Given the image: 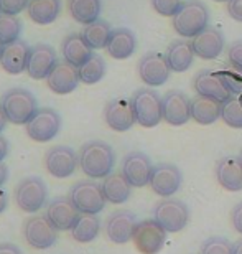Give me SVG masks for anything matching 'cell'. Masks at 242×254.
Masks as SVG:
<instances>
[{
	"instance_id": "cell-1",
	"label": "cell",
	"mask_w": 242,
	"mask_h": 254,
	"mask_svg": "<svg viewBox=\"0 0 242 254\" xmlns=\"http://www.w3.org/2000/svg\"><path fill=\"white\" fill-rule=\"evenodd\" d=\"M79 157V169L89 179L97 180L105 179L112 174L115 165L114 149L107 142L102 140H91L81 147L78 152Z\"/></svg>"
},
{
	"instance_id": "cell-2",
	"label": "cell",
	"mask_w": 242,
	"mask_h": 254,
	"mask_svg": "<svg viewBox=\"0 0 242 254\" xmlns=\"http://www.w3.org/2000/svg\"><path fill=\"white\" fill-rule=\"evenodd\" d=\"M5 118L13 126H27L28 121L38 111L37 98L28 89L13 88L7 91L0 99Z\"/></svg>"
},
{
	"instance_id": "cell-3",
	"label": "cell",
	"mask_w": 242,
	"mask_h": 254,
	"mask_svg": "<svg viewBox=\"0 0 242 254\" xmlns=\"http://www.w3.org/2000/svg\"><path fill=\"white\" fill-rule=\"evenodd\" d=\"M209 23V10L199 0H188L173 17L175 32L183 38H194L204 32Z\"/></svg>"
},
{
	"instance_id": "cell-4",
	"label": "cell",
	"mask_w": 242,
	"mask_h": 254,
	"mask_svg": "<svg viewBox=\"0 0 242 254\" xmlns=\"http://www.w3.org/2000/svg\"><path fill=\"white\" fill-rule=\"evenodd\" d=\"M137 124L142 127H155L163 119V106H161V96L157 91L150 88L137 89L130 98Z\"/></svg>"
},
{
	"instance_id": "cell-5",
	"label": "cell",
	"mask_w": 242,
	"mask_h": 254,
	"mask_svg": "<svg viewBox=\"0 0 242 254\" xmlns=\"http://www.w3.org/2000/svg\"><path fill=\"white\" fill-rule=\"evenodd\" d=\"M190 208L178 198H163L153 208V220L166 233H178L190 223Z\"/></svg>"
},
{
	"instance_id": "cell-6",
	"label": "cell",
	"mask_w": 242,
	"mask_h": 254,
	"mask_svg": "<svg viewBox=\"0 0 242 254\" xmlns=\"http://www.w3.org/2000/svg\"><path fill=\"white\" fill-rule=\"evenodd\" d=\"M68 196L81 215H99L107 203L102 187L93 180H81L74 184Z\"/></svg>"
},
{
	"instance_id": "cell-7",
	"label": "cell",
	"mask_w": 242,
	"mask_h": 254,
	"mask_svg": "<svg viewBox=\"0 0 242 254\" xmlns=\"http://www.w3.org/2000/svg\"><path fill=\"white\" fill-rule=\"evenodd\" d=\"M15 203L25 213H37L47 203L48 189L40 177H27L15 187Z\"/></svg>"
},
{
	"instance_id": "cell-8",
	"label": "cell",
	"mask_w": 242,
	"mask_h": 254,
	"mask_svg": "<svg viewBox=\"0 0 242 254\" xmlns=\"http://www.w3.org/2000/svg\"><path fill=\"white\" fill-rule=\"evenodd\" d=\"M59 129H61V118L53 108H38L35 116L25 126L27 135L40 144L53 140Z\"/></svg>"
},
{
	"instance_id": "cell-9",
	"label": "cell",
	"mask_w": 242,
	"mask_h": 254,
	"mask_svg": "<svg viewBox=\"0 0 242 254\" xmlns=\"http://www.w3.org/2000/svg\"><path fill=\"white\" fill-rule=\"evenodd\" d=\"M132 241L139 253L158 254L165 246L166 231L155 220H142L137 221Z\"/></svg>"
},
{
	"instance_id": "cell-10",
	"label": "cell",
	"mask_w": 242,
	"mask_h": 254,
	"mask_svg": "<svg viewBox=\"0 0 242 254\" xmlns=\"http://www.w3.org/2000/svg\"><path fill=\"white\" fill-rule=\"evenodd\" d=\"M45 167L54 179H68L79 167V157L71 147L54 145L45 154Z\"/></svg>"
},
{
	"instance_id": "cell-11",
	"label": "cell",
	"mask_w": 242,
	"mask_h": 254,
	"mask_svg": "<svg viewBox=\"0 0 242 254\" xmlns=\"http://www.w3.org/2000/svg\"><path fill=\"white\" fill-rule=\"evenodd\" d=\"M23 236L33 250H48L58 240V230L47 216H32L23 225Z\"/></svg>"
},
{
	"instance_id": "cell-12",
	"label": "cell",
	"mask_w": 242,
	"mask_h": 254,
	"mask_svg": "<svg viewBox=\"0 0 242 254\" xmlns=\"http://www.w3.org/2000/svg\"><path fill=\"white\" fill-rule=\"evenodd\" d=\"M181 184H183V175H181V170L176 165L165 164V162L153 165L148 185L158 196H173L181 189Z\"/></svg>"
},
{
	"instance_id": "cell-13",
	"label": "cell",
	"mask_w": 242,
	"mask_h": 254,
	"mask_svg": "<svg viewBox=\"0 0 242 254\" xmlns=\"http://www.w3.org/2000/svg\"><path fill=\"white\" fill-rule=\"evenodd\" d=\"M56 64H58V57L53 47H49L47 43H37L30 48L27 74L32 79L37 81L47 79Z\"/></svg>"
},
{
	"instance_id": "cell-14",
	"label": "cell",
	"mask_w": 242,
	"mask_h": 254,
	"mask_svg": "<svg viewBox=\"0 0 242 254\" xmlns=\"http://www.w3.org/2000/svg\"><path fill=\"white\" fill-rule=\"evenodd\" d=\"M170 71L165 55L157 52L145 53L139 62V76L148 88L165 84L170 78Z\"/></svg>"
},
{
	"instance_id": "cell-15",
	"label": "cell",
	"mask_w": 242,
	"mask_h": 254,
	"mask_svg": "<svg viewBox=\"0 0 242 254\" xmlns=\"http://www.w3.org/2000/svg\"><path fill=\"white\" fill-rule=\"evenodd\" d=\"M153 165L150 162L148 155L144 152H130L124 157L122 162V174L127 182L135 189L150 184V175H152Z\"/></svg>"
},
{
	"instance_id": "cell-16",
	"label": "cell",
	"mask_w": 242,
	"mask_h": 254,
	"mask_svg": "<svg viewBox=\"0 0 242 254\" xmlns=\"http://www.w3.org/2000/svg\"><path fill=\"white\" fill-rule=\"evenodd\" d=\"M137 226L135 215L129 210H117L105 220V236L114 245H125L132 241Z\"/></svg>"
},
{
	"instance_id": "cell-17",
	"label": "cell",
	"mask_w": 242,
	"mask_h": 254,
	"mask_svg": "<svg viewBox=\"0 0 242 254\" xmlns=\"http://www.w3.org/2000/svg\"><path fill=\"white\" fill-rule=\"evenodd\" d=\"M81 213L73 205L69 196H58L47 206V218L58 231H71L78 223Z\"/></svg>"
},
{
	"instance_id": "cell-18",
	"label": "cell",
	"mask_w": 242,
	"mask_h": 254,
	"mask_svg": "<svg viewBox=\"0 0 242 254\" xmlns=\"http://www.w3.org/2000/svg\"><path fill=\"white\" fill-rule=\"evenodd\" d=\"M104 121L115 132H125L132 129L137 119H135L130 99H110L104 108Z\"/></svg>"
},
{
	"instance_id": "cell-19",
	"label": "cell",
	"mask_w": 242,
	"mask_h": 254,
	"mask_svg": "<svg viewBox=\"0 0 242 254\" xmlns=\"http://www.w3.org/2000/svg\"><path fill=\"white\" fill-rule=\"evenodd\" d=\"M163 121L170 126H183L191 119V101L181 91H168L161 98Z\"/></svg>"
},
{
	"instance_id": "cell-20",
	"label": "cell",
	"mask_w": 242,
	"mask_h": 254,
	"mask_svg": "<svg viewBox=\"0 0 242 254\" xmlns=\"http://www.w3.org/2000/svg\"><path fill=\"white\" fill-rule=\"evenodd\" d=\"M193 88L198 93V96H204V98L216 99L219 103H226L231 98H234L226 88L223 79H221L219 73H214L211 69H201L196 73L193 79Z\"/></svg>"
},
{
	"instance_id": "cell-21",
	"label": "cell",
	"mask_w": 242,
	"mask_h": 254,
	"mask_svg": "<svg viewBox=\"0 0 242 254\" xmlns=\"http://www.w3.org/2000/svg\"><path fill=\"white\" fill-rule=\"evenodd\" d=\"M79 83L81 79H79L78 68L66 62H58V64L54 66V69L47 78L48 89L58 96L71 94L73 91H76Z\"/></svg>"
},
{
	"instance_id": "cell-22",
	"label": "cell",
	"mask_w": 242,
	"mask_h": 254,
	"mask_svg": "<svg viewBox=\"0 0 242 254\" xmlns=\"http://www.w3.org/2000/svg\"><path fill=\"white\" fill-rule=\"evenodd\" d=\"M216 180L228 191L242 190V162L241 157H223L216 164Z\"/></svg>"
},
{
	"instance_id": "cell-23",
	"label": "cell",
	"mask_w": 242,
	"mask_h": 254,
	"mask_svg": "<svg viewBox=\"0 0 242 254\" xmlns=\"http://www.w3.org/2000/svg\"><path fill=\"white\" fill-rule=\"evenodd\" d=\"M224 35L221 30L214 27H208L204 32L196 35L193 38V50L194 55L201 60H214L218 58L224 50Z\"/></svg>"
},
{
	"instance_id": "cell-24",
	"label": "cell",
	"mask_w": 242,
	"mask_h": 254,
	"mask_svg": "<svg viewBox=\"0 0 242 254\" xmlns=\"http://www.w3.org/2000/svg\"><path fill=\"white\" fill-rule=\"evenodd\" d=\"M30 48L27 42L23 40H17V42L5 45L0 55V66L5 73L8 74H20L23 71H27L28 63V55Z\"/></svg>"
},
{
	"instance_id": "cell-25",
	"label": "cell",
	"mask_w": 242,
	"mask_h": 254,
	"mask_svg": "<svg viewBox=\"0 0 242 254\" xmlns=\"http://www.w3.org/2000/svg\"><path fill=\"white\" fill-rule=\"evenodd\" d=\"M137 50V38L129 28H115L112 30L105 47V52L114 60H127Z\"/></svg>"
},
{
	"instance_id": "cell-26",
	"label": "cell",
	"mask_w": 242,
	"mask_h": 254,
	"mask_svg": "<svg viewBox=\"0 0 242 254\" xmlns=\"http://www.w3.org/2000/svg\"><path fill=\"white\" fill-rule=\"evenodd\" d=\"M93 50L88 47L81 33H69L63 38L61 42V57L63 62L79 68L88 60L93 57Z\"/></svg>"
},
{
	"instance_id": "cell-27",
	"label": "cell",
	"mask_w": 242,
	"mask_h": 254,
	"mask_svg": "<svg viewBox=\"0 0 242 254\" xmlns=\"http://www.w3.org/2000/svg\"><path fill=\"white\" fill-rule=\"evenodd\" d=\"M194 50L193 45L188 40H175L170 43L168 50L165 53L166 63H168L170 69L175 73H185L190 68L194 60Z\"/></svg>"
},
{
	"instance_id": "cell-28",
	"label": "cell",
	"mask_w": 242,
	"mask_h": 254,
	"mask_svg": "<svg viewBox=\"0 0 242 254\" xmlns=\"http://www.w3.org/2000/svg\"><path fill=\"white\" fill-rule=\"evenodd\" d=\"M100 187H102L105 200L112 205H122L132 195V185L127 182L122 172H112L102 180Z\"/></svg>"
},
{
	"instance_id": "cell-29",
	"label": "cell",
	"mask_w": 242,
	"mask_h": 254,
	"mask_svg": "<svg viewBox=\"0 0 242 254\" xmlns=\"http://www.w3.org/2000/svg\"><path fill=\"white\" fill-rule=\"evenodd\" d=\"M221 109H223V103L219 101L204 98V96H196L191 101V119L201 126L214 124L221 118Z\"/></svg>"
},
{
	"instance_id": "cell-30",
	"label": "cell",
	"mask_w": 242,
	"mask_h": 254,
	"mask_svg": "<svg viewBox=\"0 0 242 254\" xmlns=\"http://www.w3.org/2000/svg\"><path fill=\"white\" fill-rule=\"evenodd\" d=\"M61 12V2L59 0H30L27 13L37 25H49L59 17Z\"/></svg>"
},
{
	"instance_id": "cell-31",
	"label": "cell",
	"mask_w": 242,
	"mask_h": 254,
	"mask_svg": "<svg viewBox=\"0 0 242 254\" xmlns=\"http://www.w3.org/2000/svg\"><path fill=\"white\" fill-rule=\"evenodd\" d=\"M68 10L74 22L86 27L99 20L102 3L100 0H68Z\"/></svg>"
},
{
	"instance_id": "cell-32",
	"label": "cell",
	"mask_w": 242,
	"mask_h": 254,
	"mask_svg": "<svg viewBox=\"0 0 242 254\" xmlns=\"http://www.w3.org/2000/svg\"><path fill=\"white\" fill-rule=\"evenodd\" d=\"M100 233V220L97 215H81L78 223L71 230V236L76 243L86 245L94 241Z\"/></svg>"
},
{
	"instance_id": "cell-33",
	"label": "cell",
	"mask_w": 242,
	"mask_h": 254,
	"mask_svg": "<svg viewBox=\"0 0 242 254\" xmlns=\"http://www.w3.org/2000/svg\"><path fill=\"white\" fill-rule=\"evenodd\" d=\"M110 33H112V28L109 27V23L99 18L97 22L86 25L81 35L91 50H102L107 47Z\"/></svg>"
},
{
	"instance_id": "cell-34",
	"label": "cell",
	"mask_w": 242,
	"mask_h": 254,
	"mask_svg": "<svg viewBox=\"0 0 242 254\" xmlns=\"http://www.w3.org/2000/svg\"><path fill=\"white\" fill-rule=\"evenodd\" d=\"M79 79L84 84H96L105 76V62L100 55H93L84 64L78 68Z\"/></svg>"
},
{
	"instance_id": "cell-35",
	"label": "cell",
	"mask_w": 242,
	"mask_h": 254,
	"mask_svg": "<svg viewBox=\"0 0 242 254\" xmlns=\"http://www.w3.org/2000/svg\"><path fill=\"white\" fill-rule=\"evenodd\" d=\"M22 33V22L17 15H5L0 13V43L10 45L20 40Z\"/></svg>"
},
{
	"instance_id": "cell-36",
	"label": "cell",
	"mask_w": 242,
	"mask_h": 254,
	"mask_svg": "<svg viewBox=\"0 0 242 254\" xmlns=\"http://www.w3.org/2000/svg\"><path fill=\"white\" fill-rule=\"evenodd\" d=\"M221 119L233 129H242V101L234 96V98L223 103Z\"/></svg>"
},
{
	"instance_id": "cell-37",
	"label": "cell",
	"mask_w": 242,
	"mask_h": 254,
	"mask_svg": "<svg viewBox=\"0 0 242 254\" xmlns=\"http://www.w3.org/2000/svg\"><path fill=\"white\" fill-rule=\"evenodd\" d=\"M199 254H233V243L223 236H211L203 243Z\"/></svg>"
},
{
	"instance_id": "cell-38",
	"label": "cell",
	"mask_w": 242,
	"mask_h": 254,
	"mask_svg": "<svg viewBox=\"0 0 242 254\" xmlns=\"http://www.w3.org/2000/svg\"><path fill=\"white\" fill-rule=\"evenodd\" d=\"M150 2L155 12L160 13L161 17H175L181 8L180 0H150Z\"/></svg>"
},
{
	"instance_id": "cell-39",
	"label": "cell",
	"mask_w": 242,
	"mask_h": 254,
	"mask_svg": "<svg viewBox=\"0 0 242 254\" xmlns=\"http://www.w3.org/2000/svg\"><path fill=\"white\" fill-rule=\"evenodd\" d=\"M219 76L231 94L233 96L242 94V78L239 74H234V73H231V71H221Z\"/></svg>"
},
{
	"instance_id": "cell-40",
	"label": "cell",
	"mask_w": 242,
	"mask_h": 254,
	"mask_svg": "<svg viewBox=\"0 0 242 254\" xmlns=\"http://www.w3.org/2000/svg\"><path fill=\"white\" fill-rule=\"evenodd\" d=\"M30 0H0V12L5 15H18L27 10Z\"/></svg>"
},
{
	"instance_id": "cell-41",
	"label": "cell",
	"mask_w": 242,
	"mask_h": 254,
	"mask_svg": "<svg viewBox=\"0 0 242 254\" xmlns=\"http://www.w3.org/2000/svg\"><path fill=\"white\" fill-rule=\"evenodd\" d=\"M228 60L231 66L242 74V42H236L228 48Z\"/></svg>"
},
{
	"instance_id": "cell-42",
	"label": "cell",
	"mask_w": 242,
	"mask_h": 254,
	"mask_svg": "<svg viewBox=\"0 0 242 254\" xmlns=\"http://www.w3.org/2000/svg\"><path fill=\"white\" fill-rule=\"evenodd\" d=\"M231 223H233L234 230L239 233V235H242V201L238 203L233 211H231Z\"/></svg>"
},
{
	"instance_id": "cell-43",
	"label": "cell",
	"mask_w": 242,
	"mask_h": 254,
	"mask_svg": "<svg viewBox=\"0 0 242 254\" xmlns=\"http://www.w3.org/2000/svg\"><path fill=\"white\" fill-rule=\"evenodd\" d=\"M228 13L236 22H242V0H229Z\"/></svg>"
},
{
	"instance_id": "cell-44",
	"label": "cell",
	"mask_w": 242,
	"mask_h": 254,
	"mask_svg": "<svg viewBox=\"0 0 242 254\" xmlns=\"http://www.w3.org/2000/svg\"><path fill=\"white\" fill-rule=\"evenodd\" d=\"M0 254H23L18 246L12 243H0Z\"/></svg>"
},
{
	"instance_id": "cell-45",
	"label": "cell",
	"mask_w": 242,
	"mask_h": 254,
	"mask_svg": "<svg viewBox=\"0 0 242 254\" xmlns=\"http://www.w3.org/2000/svg\"><path fill=\"white\" fill-rule=\"evenodd\" d=\"M8 150H10V147H8V140L5 139L3 135H0V162H3L5 157L8 155Z\"/></svg>"
},
{
	"instance_id": "cell-46",
	"label": "cell",
	"mask_w": 242,
	"mask_h": 254,
	"mask_svg": "<svg viewBox=\"0 0 242 254\" xmlns=\"http://www.w3.org/2000/svg\"><path fill=\"white\" fill-rule=\"evenodd\" d=\"M8 179V169L3 162H0V187H2Z\"/></svg>"
},
{
	"instance_id": "cell-47",
	"label": "cell",
	"mask_w": 242,
	"mask_h": 254,
	"mask_svg": "<svg viewBox=\"0 0 242 254\" xmlns=\"http://www.w3.org/2000/svg\"><path fill=\"white\" fill-rule=\"evenodd\" d=\"M7 203H8V200H7V193H5L3 190H0V215L7 210Z\"/></svg>"
},
{
	"instance_id": "cell-48",
	"label": "cell",
	"mask_w": 242,
	"mask_h": 254,
	"mask_svg": "<svg viewBox=\"0 0 242 254\" xmlns=\"http://www.w3.org/2000/svg\"><path fill=\"white\" fill-rule=\"evenodd\" d=\"M7 118H5V113H3V109H2V106H0V134H2V130L5 129V126H7Z\"/></svg>"
},
{
	"instance_id": "cell-49",
	"label": "cell",
	"mask_w": 242,
	"mask_h": 254,
	"mask_svg": "<svg viewBox=\"0 0 242 254\" xmlns=\"http://www.w3.org/2000/svg\"><path fill=\"white\" fill-rule=\"evenodd\" d=\"M233 254H242V238L233 245Z\"/></svg>"
},
{
	"instance_id": "cell-50",
	"label": "cell",
	"mask_w": 242,
	"mask_h": 254,
	"mask_svg": "<svg viewBox=\"0 0 242 254\" xmlns=\"http://www.w3.org/2000/svg\"><path fill=\"white\" fill-rule=\"evenodd\" d=\"M2 50H3V45L0 43V55H2Z\"/></svg>"
},
{
	"instance_id": "cell-51",
	"label": "cell",
	"mask_w": 242,
	"mask_h": 254,
	"mask_svg": "<svg viewBox=\"0 0 242 254\" xmlns=\"http://www.w3.org/2000/svg\"><path fill=\"white\" fill-rule=\"evenodd\" d=\"M214 2H229V0H214Z\"/></svg>"
},
{
	"instance_id": "cell-52",
	"label": "cell",
	"mask_w": 242,
	"mask_h": 254,
	"mask_svg": "<svg viewBox=\"0 0 242 254\" xmlns=\"http://www.w3.org/2000/svg\"><path fill=\"white\" fill-rule=\"evenodd\" d=\"M239 157H241V162H242V150H241V155Z\"/></svg>"
},
{
	"instance_id": "cell-53",
	"label": "cell",
	"mask_w": 242,
	"mask_h": 254,
	"mask_svg": "<svg viewBox=\"0 0 242 254\" xmlns=\"http://www.w3.org/2000/svg\"><path fill=\"white\" fill-rule=\"evenodd\" d=\"M0 13H2V12H0Z\"/></svg>"
}]
</instances>
